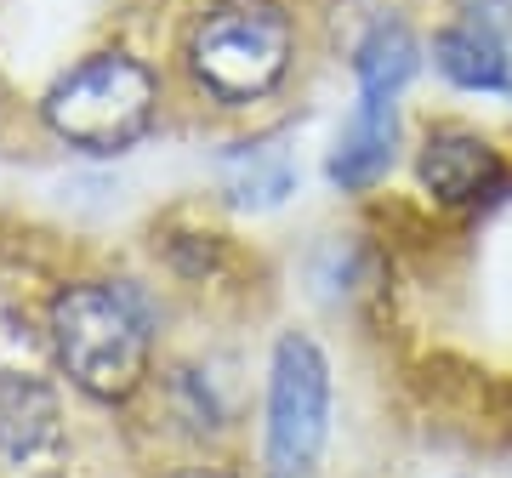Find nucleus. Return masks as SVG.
I'll list each match as a JSON object with an SVG mask.
<instances>
[{"label":"nucleus","instance_id":"obj_1","mask_svg":"<svg viewBox=\"0 0 512 478\" xmlns=\"http://www.w3.org/2000/svg\"><path fill=\"white\" fill-rule=\"evenodd\" d=\"M52 342L74 387L92 399H131L148 370V319L126 285H69L52 302Z\"/></svg>","mask_w":512,"mask_h":478},{"label":"nucleus","instance_id":"obj_2","mask_svg":"<svg viewBox=\"0 0 512 478\" xmlns=\"http://www.w3.org/2000/svg\"><path fill=\"white\" fill-rule=\"evenodd\" d=\"M188 69L217 103H256L291 69V18L274 0H228L200 18Z\"/></svg>","mask_w":512,"mask_h":478},{"label":"nucleus","instance_id":"obj_3","mask_svg":"<svg viewBox=\"0 0 512 478\" xmlns=\"http://www.w3.org/2000/svg\"><path fill=\"white\" fill-rule=\"evenodd\" d=\"M154 74L126 52L86 57L46 92V126L63 143L86 148V154H114V148L137 143L154 120Z\"/></svg>","mask_w":512,"mask_h":478},{"label":"nucleus","instance_id":"obj_4","mask_svg":"<svg viewBox=\"0 0 512 478\" xmlns=\"http://www.w3.org/2000/svg\"><path fill=\"white\" fill-rule=\"evenodd\" d=\"M330 433V365L313 336H279L268 370V478H308Z\"/></svg>","mask_w":512,"mask_h":478},{"label":"nucleus","instance_id":"obj_5","mask_svg":"<svg viewBox=\"0 0 512 478\" xmlns=\"http://www.w3.org/2000/svg\"><path fill=\"white\" fill-rule=\"evenodd\" d=\"M421 183H427V194H439L444 205H473L501 183V160L473 131H439L421 148Z\"/></svg>","mask_w":512,"mask_h":478},{"label":"nucleus","instance_id":"obj_6","mask_svg":"<svg viewBox=\"0 0 512 478\" xmlns=\"http://www.w3.org/2000/svg\"><path fill=\"white\" fill-rule=\"evenodd\" d=\"M393 143H399V114L387 97H359L348 131L336 137V154H330V183L359 194V188L382 183L387 166H393Z\"/></svg>","mask_w":512,"mask_h":478},{"label":"nucleus","instance_id":"obj_7","mask_svg":"<svg viewBox=\"0 0 512 478\" xmlns=\"http://www.w3.org/2000/svg\"><path fill=\"white\" fill-rule=\"evenodd\" d=\"M57 399L52 387L18 370H0V456L6 461H35L57 444Z\"/></svg>","mask_w":512,"mask_h":478},{"label":"nucleus","instance_id":"obj_8","mask_svg":"<svg viewBox=\"0 0 512 478\" xmlns=\"http://www.w3.org/2000/svg\"><path fill=\"white\" fill-rule=\"evenodd\" d=\"M217 183L228 194V205H239V211H274L296 188V160L291 148L274 143V137L268 143H239L222 154Z\"/></svg>","mask_w":512,"mask_h":478},{"label":"nucleus","instance_id":"obj_9","mask_svg":"<svg viewBox=\"0 0 512 478\" xmlns=\"http://www.w3.org/2000/svg\"><path fill=\"white\" fill-rule=\"evenodd\" d=\"M433 63L461 92H507V46L484 23H450V29H439Z\"/></svg>","mask_w":512,"mask_h":478},{"label":"nucleus","instance_id":"obj_10","mask_svg":"<svg viewBox=\"0 0 512 478\" xmlns=\"http://www.w3.org/2000/svg\"><path fill=\"white\" fill-rule=\"evenodd\" d=\"M416 40L404 23H376L365 40H359V52H353V74H359V97H393L410 86V74H416Z\"/></svg>","mask_w":512,"mask_h":478},{"label":"nucleus","instance_id":"obj_11","mask_svg":"<svg viewBox=\"0 0 512 478\" xmlns=\"http://www.w3.org/2000/svg\"><path fill=\"white\" fill-rule=\"evenodd\" d=\"M171 478H234V473H217V467H183V473H171Z\"/></svg>","mask_w":512,"mask_h":478},{"label":"nucleus","instance_id":"obj_12","mask_svg":"<svg viewBox=\"0 0 512 478\" xmlns=\"http://www.w3.org/2000/svg\"><path fill=\"white\" fill-rule=\"evenodd\" d=\"M507 97H512V46H507Z\"/></svg>","mask_w":512,"mask_h":478}]
</instances>
